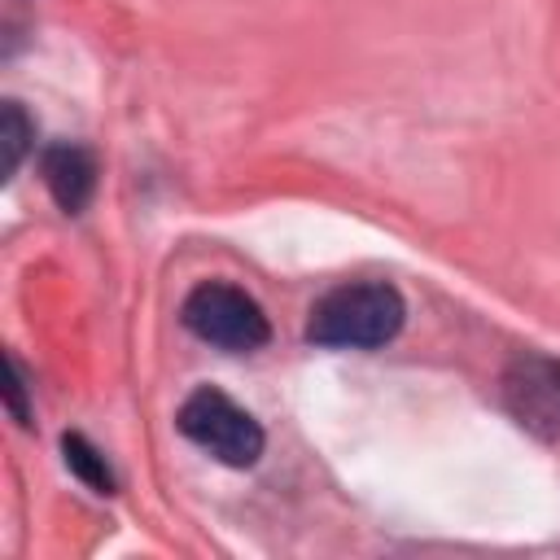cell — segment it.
Here are the masks:
<instances>
[{"instance_id": "cell-1", "label": "cell", "mask_w": 560, "mask_h": 560, "mask_svg": "<svg viewBox=\"0 0 560 560\" xmlns=\"http://www.w3.org/2000/svg\"><path fill=\"white\" fill-rule=\"evenodd\" d=\"M407 319V302L385 280H359L324 293L311 306L306 337L328 350H376L398 337Z\"/></svg>"}, {"instance_id": "cell-2", "label": "cell", "mask_w": 560, "mask_h": 560, "mask_svg": "<svg viewBox=\"0 0 560 560\" xmlns=\"http://www.w3.org/2000/svg\"><path fill=\"white\" fill-rule=\"evenodd\" d=\"M184 328L192 337H201L206 346H219V350H232V354H249L258 346H267L271 328H267V315L262 306L228 284V280H206L197 284L188 298H184Z\"/></svg>"}, {"instance_id": "cell-3", "label": "cell", "mask_w": 560, "mask_h": 560, "mask_svg": "<svg viewBox=\"0 0 560 560\" xmlns=\"http://www.w3.org/2000/svg\"><path fill=\"white\" fill-rule=\"evenodd\" d=\"M175 424H179V433L192 446L210 451L214 459H223L232 468H249L262 455V442H267L262 429H258V420L245 407H236L223 389H210V385L192 389L179 402Z\"/></svg>"}, {"instance_id": "cell-4", "label": "cell", "mask_w": 560, "mask_h": 560, "mask_svg": "<svg viewBox=\"0 0 560 560\" xmlns=\"http://www.w3.org/2000/svg\"><path fill=\"white\" fill-rule=\"evenodd\" d=\"M508 407L521 424L560 438V363L542 354H521L503 376Z\"/></svg>"}, {"instance_id": "cell-5", "label": "cell", "mask_w": 560, "mask_h": 560, "mask_svg": "<svg viewBox=\"0 0 560 560\" xmlns=\"http://www.w3.org/2000/svg\"><path fill=\"white\" fill-rule=\"evenodd\" d=\"M44 184L52 192V201L66 210V214H79L96 188V162L83 144L74 140H61V144H48L44 149Z\"/></svg>"}, {"instance_id": "cell-6", "label": "cell", "mask_w": 560, "mask_h": 560, "mask_svg": "<svg viewBox=\"0 0 560 560\" xmlns=\"http://www.w3.org/2000/svg\"><path fill=\"white\" fill-rule=\"evenodd\" d=\"M66 464H70V472L79 477V481H88L96 494H109L114 490V472H109V464H105V455L83 438V433H66Z\"/></svg>"}, {"instance_id": "cell-7", "label": "cell", "mask_w": 560, "mask_h": 560, "mask_svg": "<svg viewBox=\"0 0 560 560\" xmlns=\"http://www.w3.org/2000/svg\"><path fill=\"white\" fill-rule=\"evenodd\" d=\"M31 122H26V114H22V105L18 101H4V118H0V144H4V171L13 175L18 166H22V158H26V149H31Z\"/></svg>"}]
</instances>
